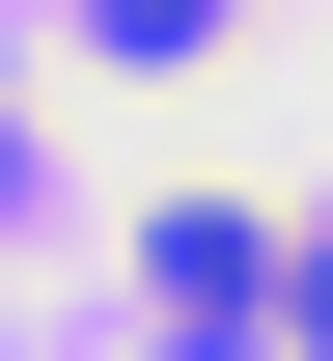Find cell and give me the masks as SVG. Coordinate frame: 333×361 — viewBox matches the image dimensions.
<instances>
[{
	"mask_svg": "<svg viewBox=\"0 0 333 361\" xmlns=\"http://www.w3.org/2000/svg\"><path fill=\"white\" fill-rule=\"evenodd\" d=\"M139 334L167 361H278V223L250 195H139Z\"/></svg>",
	"mask_w": 333,
	"mask_h": 361,
	"instance_id": "obj_1",
	"label": "cell"
},
{
	"mask_svg": "<svg viewBox=\"0 0 333 361\" xmlns=\"http://www.w3.org/2000/svg\"><path fill=\"white\" fill-rule=\"evenodd\" d=\"M278 361H333V223H278Z\"/></svg>",
	"mask_w": 333,
	"mask_h": 361,
	"instance_id": "obj_2",
	"label": "cell"
},
{
	"mask_svg": "<svg viewBox=\"0 0 333 361\" xmlns=\"http://www.w3.org/2000/svg\"><path fill=\"white\" fill-rule=\"evenodd\" d=\"M84 28H111V56H194V28H222V0H84Z\"/></svg>",
	"mask_w": 333,
	"mask_h": 361,
	"instance_id": "obj_3",
	"label": "cell"
},
{
	"mask_svg": "<svg viewBox=\"0 0 333 361\" xmlns=\"http://www.w3.org/2000/svg\"><path fill=\"white\" fill-rule=\"evenodd\" d=\"M0 195H28V139H0Z\"/></svg>",
	"mask_w": 333,
	"mask_h": 361,
	"instance_id": "obj_4",
	"label": "cell"
}]
</instances>
